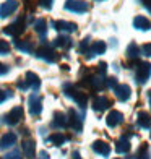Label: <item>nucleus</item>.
Returning a JSON list of instances; mask_svg holds the SVG:
<instances>
[{"mask_svg": "<svg viewBox=\"0 0 151 159\" xmlns=\"http://www.w3.org/2000/svg\"><path fill=\"white\" fill-rule=\"evenodd\" d=\"M149 76H151V65L148 62H140L138 67H136V81L143 84L148 81Z\"/></svg>", "mask_w": 151, "mask_h": 159, "instance_id": "f257e3e1", "label": "nucleus"}, {"mask_svg": "<svg viewBox=\"0 0 151 159\" xmlns=\"http://www.w3.org/2000/svg\"><path fill=\"white\" fill-rule=\"evenodd\" d=\"M68 125L75 130V132H78L80 133L81 132V128H83V115H78V112L76 111H73V109H70V112H68Z\"/></svg>", "mask_w": 151, "mask_h": 159, "instance_id": "f03ea898", "label": "nucleus"}, {"mask_svg": "<svg viewBox=\"0 0 151 159\" xmlns=\"http://www.w3.org/2000/svg\"><path fill=\"white\" fill-rule=\"evenodd\" d=\"M21 119H23V109L20 106H16L5 115V124L7 125H16Z\"/></svg>", "mask_w": 151, "mask_h": 159, "instance_id": "7ed1b4c3", "label": "nucleus"}, {"mask_svg": "<svg viewBox=\"0 0 151 159\" xmlns=\"http://www.w3.org/2000/svg\"><path fill=\"white\" fill-rule=\"evenodd\" d=\"M28 106H30V114L31 115H39L42 111V101L39 94H31L28 99Z\"/></svg>", "mask_w": 151, "mask_h": 159, "instance_id": "20e7f679", "label": "nucleus"}, {"mask_svg": "<svg viewBox=\"0 0 151 159\" xmlns=\"http://www.w3.org/2000/svg\"><path fill=\"white\" fill-rule=\"evenodd\" d=\"M65 10L73 11V13H85L86 10H88V3L81 2V0H67Z\"/></svg>", "mask_w": 151, "mask_h": 159, "instance_id": "39448f33", "label": "nucleus"}, {"mask_svg": "<svg viewBox=\"0 0 151 159\" xmlns=\"http://www.w3.org/2000/svg\"><path fill=\"white\" fill-rule=\"evenodd\" d=\"M124 122V115H122L120 111H111L106 117V124L109 128H116L117 125H120Z\"/></svg>", "mask_w": 151, "mask_h": 159, "instance_id": "423d86ee", "label": "nucleus"}, {"mask_svg": "<svg viewBox=\"0 0 151 159\" xmlns=\"http://www.w3.org/2000/svg\"><path fill=\"white\" fill-rule=\"evenodd\" d=\"M18 8V2L16 0H5V2L2 3V7H0V16L2 18H7L10 16L11 13H15Z\"/></svg>", "mask_w": 151, "mask_h": 159, "instance_id": "0eeeda50", "label": "nucleus"}, {"mask_svg": "<svg viewBox=\"0 0 151 159\" xmlns=\"http://www.w3.org/2000/svg\"><path fill=\"white\" fill-rule=\"evenodd\" d=\"M114 93H116V98L122 102H125V101L130 99V94H132V89L128 84H117L116 88H114Z\"/></svg>", "mask_w": 151, "mask_h": 159, "instance_id": "6e6552de", "label": "nucleus"}, {"mask_svg": "<svg viewBox=\"0 0 151 159\" xmlns=\"http://www.w3.org/2000/svg\"><path fill=\"white\" fill-rule=\"evenodd\" d=\"M5 34H8V36H18L25 31V23H23V18H18L15 23H11L10 26H7L5 28Z\"/></svg>", "mask_w": 151, "mask_h": 159, "instance_id": "1a4fd4ad", "label": "nucleus"}, {"mask_svg": "<svg viewBox=\"0 0 151 159\" xmlns=\"http://www.w3.org/2000/svg\"><path fill=\"white\" fill-rule=\"evenodd\" d=\"M93 151H94L96 154H99V156L107 157L111 154V146L106 141H94L93 143Z\"/></svg>", "mask_w": 151, "mask_h": 159, "instance_id": "9d476101", "label": "nucleus"}, {"mask_svg": "<svg viewBox=\"0 0 151 159\" xmlns=\"http://www.w3.org/2000/svg\"><path fill=\"white\" fill-rule=\"evenodd\" d=\"M13 144H16V135L15 133L8 132V133L2 135V138H0V149H8Z\"/></svg>", "mask_w": 151, "mask_h": 159, "instance_id": "9b49d317", "label": "nucleus"}, {"mask_svg": "<svg viewBox=\"0 0 151 159\" xmlns=\"http://www.w3.org/2000/svg\"><path fill=\"white\" fill-rule=\"evenodd\" d=\"M128 136L130 135H122L120 136V140L116 143V151L117 153H120V154H125V153H128L130 151V148H132V144H130V141H128Z\"/></svg>", "mask_w": 151, "mask_h": 159, "instance_id": "f8f14e48", "label": "nucleus"}, {"mask_svg": "<svg viewBox=\"0 0 151 159\" xmlns=\"http://www.w3.org/2000/svg\"><path fill=\"white\" fill-rule=\"evenodd\" d=\"M38 57L39 59H42V60H46V62H55L57 60V54L54 52L52 49H49V47H41L39 50H38Z\"/></svg>", "mask_w": 151, "mask_h": 159, "instance_id": "ddd939ff", "label": "nucleus"}, {"mask_svg": "<svg viewBox=\"0 0 151 159\" xmlns=\"http://www.w3.org/2000/svg\"><path fill=\"white\" fill-rule=\"evenodd\" d=\"M109 106H111V101L106 96H99V98L94 99V102H93V107H94L96 112H104L106 109H109Z\"/></svg>", "mask_w": 151, "mask_h": 159, "instance_id": "4468645a", "label": "nucleus"}, {"mask_svg": "<svg viewBox=\"0 0 151 159\" xmlns=\"http://www.w3.org/2000/svg\"><path fill=\"white\" fill-rule=\"evenodd\" d=\"M67 125H68L67 115L62 114V112H55L54 114V120H52V127L54 128H65Z\"/></svg>", "mask_w": 151, "mask_h": 159, "instance_id": "2eb2a0df", "label": "nucleus"}, {"mask_svg": "<svg viewBox=\"0 0 151 159\" xmlns=\"http://www.w3.org/2000/svg\"><path fill=\"white\" fill-rule=\"evenodd\" d=\"M136 124L141 128H149L151 127V115L145 111L138 112V115H136Z\"/></svg>", "mask_w": 151, "mask_h": 159, "instance_id": "dca6fc26", "label": "nucleus"}, {"mask_svg": "<svg viewBox=\"0 0 151 159\" xmlns=\"http://www.w3.org/2000/svg\"><path fill=\"white\" fill-rule=\"evenodd\" d=\"M104 52H106V44H104L103 41H96L85 54H88V57H93V55H96V54H104Z\"/></svg>", "mask_w": 151, "mask_h": 159, "instance_id": "f3484780", "label": "nucleus"}, {"mask_svg": "<svg viewBox=\"0 0 151 159\" xmlns=\"http://www.w3.org/2000/svg\"><path fill=\"white\" fill-rule=\"evenodd\" d=\"M52 26L59 31H67V33H73L76 30V25L75 23H68V21H54Z\"/></svg>", "mask_w": 151, "mask_h": 159, "instance_id": "a211bd4d", "label": "nucleus"}, {"mask_svg": "<svg viewBox=\"0 0 151 159\" xmlns=\"http://www.w3.org/2000/svg\"><path fill=\"white\" fill-rule=\"evenodd\" d=\"M70 98L73 99L75 102L81 107V109H85V107H86V102H88V96H86V93H80V91L75 89V91L70 94Z\"/></svg>", "mask_w": 151, "mask_h": 159, "instance_id": "6ab92c4d", "label": "nucleus"}, {"mask_svg": "<svg viewBox=\"0 0 151 159\" xmlns=\"http://www.w3.org/2000/svg\"><path fill=\"white\" fill-rule=\"evenodd\" d=\"M133 25H135L136 30L146 31V30H149V28H151V21H149L146 16H136V18L133 20Z\"/></svg>", "mask_w": 151, "mask_h": 159, "instance_id": "aec40b11", "label": "nucleus"}, {"mask_svg": "<svg viewBox=\"0 0 151 159\" xmlns=\"http://www.w3.org/2000/svg\"><path fill=\"white\" fill-rule=\"evenodd\" d=\"M26 84H28V88L38 89L41 86V81H39L38 75H34L33 71H28V73H26Z\"/></svg>", "mask_w": 151, "mask_h": 159, "instance_id": "412c9836", "label": "nucleus"}, {"mask_svg": "<svg viewBox=\"0 0 151 159\" xmlns=\"http://www.w3.org/2000/svg\"><path fill=\"white\" fill-rule=\"evenodd\" d=\"M34 151H36V144H34L33 140L23 141V153L26 154V157H33L34 156Z\"/></svg>", "mask_w": 151, "mask_h": 159, "instance_id": "4be33fe9", "label": "nucleus"}, {"mask_svg": "<svg viewBox=\"0 0 151 159\" xmlns=\"http://www.w3.org/2000/svg\"><path fill=\"white\" fill-rule=\"evenodd\" d=\"M55 46H59L62 49H68V47H71V39L67 38V36H60V38L55 39Z\"/></svg>", "mask_w": 151, "mask_h": 159, "instance_id": "5701e85b", "label": "nucleus"}, {"mask_svg": "<svg viewBox=\"0 0 151 159\" xmlns=\"http://www.w3.org/2000/svg\"><path fill=\"white\" fill-rule=\"evenodd\" d=\"M49 141H52L54 144H57V146H60V144H63L67 141V136L62 135V133H54L49 136Z\"/></svg>", "mask_w": 151, "mask_h": 159, "instance_id": "b1692460", "label": "nucleus"}, {"mask_svg": "<svg viewBox=\"0 0 151 159\" xmlns=\"http://www.w3.org/2000/svg\"><path fill=\"white\" fill-rule=\"evenodd\" d=\"M136 159H151V153H149L148 144H141V148L138 149V153H136Z\"/></svg>", "mask_w": 151, "mask_h": 159, "instance_id": "393cba45", "label": "nucleus"}, {"mask_svg": "<svg viewBox=\"0 0 151 159\" xmlns=\"http://www.w3.org/2000/svg\"><path fill=\"white\" fill-rule=\"evenodd\" d=\"M140 52H141V50H140V47L136 46L135 42H132V44L128 46V49H127V55L130 57V59H136V57L140 55Z\"/></svg>", "mask_w": 151, "mask_h": 159, "instance_id": "a878e982", "label": "nucleus"}, {"mask_svg": "<svg viewBox=\"0 0 151 159\" xmlns=\"http://www.w3.org/2000/svg\"><path fill=\"white\" fill-rule=\"evenodd\" d=\"M15 46H16V49L23 50V52H31L33 50V46H31L30 41H16Z\"/></svg>", "mask_w": 151, "mask_h": 159, "instance_id": "bb28decb", "label": "nucleus"}, {"mask_svg": "<svg viewBox=\"0 0 151 159\" xmlns=\"http://www.w3.org/2000/svg\"><path fill=\"white\" fill-rule=\"evenodd\" d=\"M34 30L38 31L39 34H42L44 36L46 34V31H47V25H46V20H38L34 23Z\"/></svg>", "mask_w": 151, "mask_h": 159, "instance_id": "cd10ccee", "label": "nucleus"}, {"mask_svg": "<svg viewBox=\"0 0 151 159\" xmlns=\"http://www.w3.org/2000/svg\"><path fill=\"white\" fill-rule=\"evenodd\" d=\"M10 52V46L7 41H0V55H5Z\"/></svg>", "mask_w": 151, "mask_h": 159, "instance_id": "c85d7f7f", "label": "nucleus"}, {"mask_svg": "<svg viewBox=\"0 0 151 159\" xmlns=\"http://www.w3.org/2000/svg\"><path fill=\"white\" fill-rule=\"evenodd\" d=\"M106 86H107V88H111V89H114V88H116V86H117V78H107L106 80Z\"/></svg>", "mask_w": 151, "mask_h": 159, "instance_id": "c756f323", "label": "nucleus"}, {"mask_svg": "<svg viewBox=\"0 0 151 159\" xmlns=\"http://www.w3.org/2000/svg\"><path fill=\"white\" fill-rule=\"evenodd\" d=\"M8 98H11V91H0V104L5 102Z\"/></svg>", "mask_w": 151, "mask_h": 159, "instance_id": "7c9ffc66", "label": "nucleus"}, {"mask_svg": "<svg viewBox=\"0 0 151 159\" xmlns=\"http://www.w3.org/2000/svg\"><path fill=\"white\" fill-rule=\"evenodd\" d=\"M2 159H21V157H20V151H11V153L5 154Z\"/></svg>", "mask_w": 151, "mask_h": 159, "instance_id": "2f4dec72", "label": "nucleus"}, {"mask_svg": "<svg viewBox=\"0 0 151 159\" xmlns=\"http://www.w3.org/2000/svg\"><path fill=\"white\" fill-rule=\"evenodd\" d=\"M145 55H148V57H151V44H145L143 46V50H141Z\"/></svg>", "mask_w": 151, "mask_h": 159, "instance_id": "473e14b6", "label": "nucleus"}, {"mask_svg": "<svg viewBox=\"0 0 151 159\" xmlns=\"http://www.w3.org/2000/svg\"><path fill=\"white\" fill-rule=\"evenodd\" d=\"M39 2H41V5L44 7V8H47V10L52 7V0H39Z\"/></svg>", "mask_w": 151, "mask_h": 159, "instance_id": "72a5a7b5", "label": "nucleus"}, {"mask_svg": "<svg viewBox=\"0 0 151 159\" xmlns=\"http://www.w3.org/2000/svg\"><path fill=\"white\" fill-rule=\"evenodd\" d=\"M141 2H143V5L146 7V10L151 13V0H141Z\"/></svg>", "mask_w": 151, "mask_h": 159, "instance_id": "f704fd0d", "label": "nucleus"}, {"mask_svg": "<svg viewBox=\"0 0 151 159\" xmlns=\"http://www.w3.org/2000/svg\"><path fill=\"white\" fill-rule=\"evenodd\" d=\"M7 71H8V67H5L3 63H0V75H5Z\"/></svg>", "mask_w": 151, "mask_h": 159, "instance_id": "c9c22d12", "label": "nucleus"}, {"mask_svg": "<svg viewBox=\"0 0 151 159\" xmlns=\"http://www.w3.org/2000/svg\"><path fill=\"white\" fill-rule=\"evenodd\" d=\"M39 159H49V154L46 153V151H41V153H39Z\"/></svg>", "mask_w": 151, "mask_h": 159, "instance_id": "e433bc0d", "label": "nucleus"}, {"mask_svg": "<svg viewBox=\"0 0 151 159\" xmlns=\"http://www.w3.org/2000/svg\"><path fill=\"white\" fill-rule=\"evenodd\" d=\"M71 159H81L80 153H78V151H75V153H73V157H71Z\"/></svg>", "mask_w": 151, "mask_h": 159, "instance_id": "4c0bfd02", "label": "nucleus"}, {"mask_svg": "<svg viewBox=\"0 0 151 159\" xmlns=\"http://www.w3.org/2000/svg\"><path fill=\"white\" fill-rule=\"evenodd\" d=\"M148 99H149V104H151V91H148Z\"/></svg>", "mask_w": 151, "mask_h": 159, "instance_id": "58836bf2", "label": "nucleus"}]
</instances>
